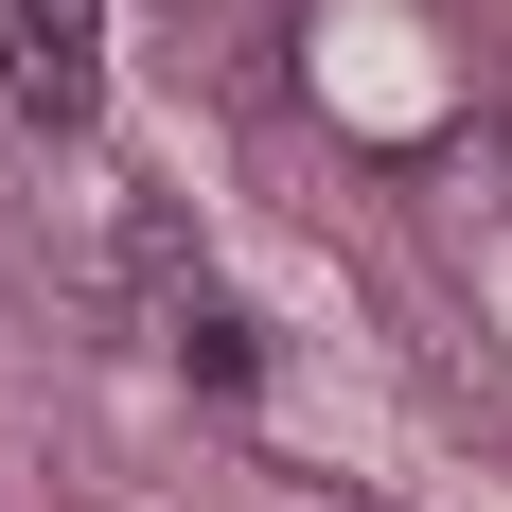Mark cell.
I'll return each mask as SVG.
<instances>
[{
    "instance_id": "obj_1",
    "label": "cell",
    "mask_w": 512,
    "mask_h": 512,
    "mask_svg": "<svg viewBox=\"0 0 512 512\" xmlns=\"http://www.w3.org/2000/svg\"><path fill=\"white\" fill-rule=\"evenodd\" d=\"M18 106H36V124H89V106H106V53L89 36H18Z\"/></svg>"
},
{
    "instance_id": "obj_2",
    "label": "cell",
    "mask_w": 512,
    "mask_h": 512,
    "mask_svg": "<svg viewBox=\"0 0 512 512\" xmlns=\"http://www.w3.org/2000/svg\"><path fill=\"white\" fill-rule=\"evenodd\" d=\"M177 371H195V389H265V336L230 301H177Z\"/></svg>"
},
{
    "instance_id": "obj_3",
    "label": "cell",
    "mask_w": 512,
    "mask_h": 512,
    "mask_svg": "<svg viewBox=\"0 0 512 512\" xmlns=\"http://www.w3.org/2000/svg\"><path fill=\"white\" fill-rule=\"evenodd\" d=\"M18 36H89V0H18Z\"/></svg>"
}]
</instances>
